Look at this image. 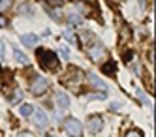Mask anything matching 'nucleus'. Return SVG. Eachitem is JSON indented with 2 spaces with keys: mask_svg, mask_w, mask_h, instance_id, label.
Instances as JSON below:
<instances>
[{
  "mask_svg": "<svg viewBox=\"0 0 156 137\" xmlns=\"http://www.w3.org/2000/svg\"><path fill=\"white\" fill-rule=\"evenodd\" d=\"M36 56H38V60H40L43 70H47V72H57L58 70V56L51 49H36Z\"/></svg>",
  "mask_w": 156,
  "mask_h": 137,
  "instance_id": "obj_1",
  "label": "nucleus"
},
{
  "mask_svg": "<svg viewBox=\"0 0 156 137\" xmlns=\"http://www.w3.org/2000/svg\"><path fill=\"white\" fill-rule=\"evenodd\" d=\"M64 130L73 137H79L81 132H83V126H81V122L75 120V118H66L64 120Z\"/></svg>",
  "mask_w": 156,
  "mask_h": 137,
  "instance_id": "obj_2",
  "label": "nucleus"
},
{
  "mask_svg": "<svg viewBox=\"0 0 156 137\" xmlns=\"http://www.w3.org/2000/svg\"><path fill=\"white\" fill-rule=\"evenodd\" d=\"M47 88H49V83H47V79H43V77H36L34 83H32V86H30V90H32L34 96H43Z\"/></svg>",
  "mask_w": 156,
  "mask_h": 137,
  "instance_id": "obj_3",
  "label": "nucleus"
},
{
  "mask_svg": "<svg viewBox=\"0 0 156 137\" xmlns=\"http://www.w3.org/2000/svg\"><path fill=\"white\" fill-rule=\"evenodd\" d=\"M87 128L90 130L92 133H100L104 130V120H102V117H90L88 118V122H87Z\"/></svg>",
  "mask_w": 156,
  "mask_h": 137,
  "instance_id": "obj_4",
  "label": "nucleus"
},
{
  "mask_svg": "<svg viewBox=\"0 0 156 137\" xmlns=\"http://www.w3.org/2000/svg\"><path fill=\"white\" fill-rule=\"evenodd\" d=\"M64 83L66 85H79V83H83V73L79 70H72V73H66Z\"/></svg>",
  "mask_w": 156,
  "mask_h": 137,
  "instance_id": "obj_5",
  "label": "nucleus"
},
{
  "mask_svg": "<svg viewBox=\"0 0 156 137\" xmlns=\"http://www.w3.org/2000/svg\"><path fill=\"white\" fill-rule=\"evenodd\" d=\"M55 100H57V105H58L62 111H66V109L70 107V98H68V94H66V92H62V90H58V92H57Z\"/></svg>",
  "mask_w": 156,
  "mask_h": 137,
  "instance_id": "obj_6",
  "label": "nucleus"
},
{
  "mask_svg": "<svg viewBox=\"0 0 156 137\" xmlns=\"http://www.w3.org/2000/svg\"><path fill=\"white\" fill-rule=\"evenodd\" d=\"M32 115H34V122H36V126H40V128H45L47 126V115L43 113L41 109H36V111H32Z\"/></svg>",
  "mask_w": 156,
  "mask_h": 137,
  "instance_id": "obj_7",
  "label": "nucleus"
},
{
  "mask_svg": "<svg viewBox=\"0 0 156 137\" xmlns=\"http://www.w3.org/2000/svg\"><path fill=\"white\" fill-rule=\"evenodd\" d=\"M21 41L25 45H28V47H36L38 45V34H23V36H21Z\"/></svg>",
  "mask_w": 156,
  "mask_h": 137,
  "instance_id": "obj_8",
  "label": "nucleus"
},
{
  "mask_svg": "<svg viewBox=\"0 0 156 137\" xmlns=\"http://www.w3.org/2000/svg\"><path fill=\"white\" fill-rule=\"evenodd\" d=\"M88 54H90V58L92 60H98V58H102V54H104V47L100 43H94L90 49H88Z\"/></svg>",
  "mask_w": 156,
  "mask_h": 137,
  "instance_id": "obj_9",
  "label": "nucleus"
},
{
  "mask_svg": "<svg viewBox=\"0 0 156 137\" xmlns=\"http://www.w3.org/2000/svg\"><path fill=\"white\" fill-rule=\"evenodd\" d=\"M13 56H15V60H17L19 64H23V66H27V64H28V56H27V54H23L19 49H13Z\"/></svg>",
  "mask_w": 156,
  "mask_h": 137,
  "instance_id": "obj_10",
  "label": "nucleus"
},
{
  "mask_svg": "<svg viewBox=\"0 0 156 137\" xmlns=\"http://www.w3.org/2000/svg\"><path fill=\"white\" fill-rule=\"evenodd\" d=\"M32 111H34V107H32L30 104L19 105V115H21V117H28V115H32Z\"/></svg>",
  "mask_w": 156,
  "mask_h": 137,
  "instance_id": "obj_11",
  "label": "nucleus"
},
{
  "mask_svg": "<svg viewBox=\"0 0 156 137\" xmlns=\"http://www.w3.org/2000/svg\"><path fill=\"white\" fill-rule=\"evenodd\" d=\"M102 70H104V73H107V75L115 73V70H117V68H115V62H107V66H104Z\"/></svg>",
  "mask_w": 156,
  "mask_h": 137,
  "instance_id": "obj_12",
  "label": "nucleus"
},
{
  "mask_svg": "<svg viewBox=\"0 0 156 137\" xmlns=\"http://www.w3.org/2000/svg\"><path fill=\"white\" fill-rule=\"evenodd\" d=\"M90 81L96 85V86H100V88H105V85H104V81H100V79L96 77V75H90Z\"/></svg>",
  "mask_w": 156,
  "mask_h": 137,
  "instance_id": "obj_13",
  "label": "nucleus"
},
{
  "mask_svg": "<svg viewBox=\"0 0 156 137\" xmlns=\"http://www.w3.org/2000/svg\"><path fill=\"white\" fill-rule=\"evenodd\" d=\"M9 6H12V0H0V11L8 9Z\"/></svg>",
  "mask_w": 156,
  "mask_h": 137,
  "instance_id": "obj_14",
  "label": "nucleus"
},
{
  "mask_svg": "<svg viewBox=\"0 0 156 137\" xmlns=\"http://www.w3.org/2000/svg\"><path fill=\"white\" fill-rule=\"evenodd\" d=\"M68 19H70V23H72V25H81V23H83V21H81L79 17H77L75 13H72V15H70Z\"/></svg>",
  "mask_w": 156,
  "mask_h": 137,
  "instance_id": "obj_15",
  "label": "nucleus"
},
{
  "mask_svg": "<svg viewBox=\"0 0 156 137\" xmlns=\"http://www.w3.org/2000/svg\"><path fill=\"white\" fill-rule=\"evenodd\" d=\"M124 137H143V133H141L139 130H132V132H128Z\"/></svg>",
  "mask_w": 156,
  "mask_h": 137,
  "instance_id": "obj_16",
  "label": "nucleus"
},
{
  "mask_svg": "<svg viewBox=\"0 0 156 137\" xmlns=\"http://www.w3.org/2000/svg\"><path fill=\"white\" fill-rule=\"evenodd\" d=\"M60 53H62L64 58H68V56H70V49L66 47V45H62V47H60Z\"/></svg>",
  "mask_w": 156,
  "mask_h": 137,
  "instance_id": "obj_17",
  "label": "nucleus"
},
{
  "mask_svg": "<svg viewBox=\"0 0 156 137\" xmlns=\"http://www.w3.org/2000/svg\"><path fill=\"white\" fill-rule=\"evenodd\" d=\"M4 47H6V43H4V41H0V60L4 58V53H6V51H4Z\"/></svg>",
  "mask_w": 156,
  "mask_h": 137,
  "instance_id": "obj_18",
  "label": "nucleus"
},
{
  "mask_svg": "<svg viewBox=\"0 0 156 137\" xmlns=\"http://www.w3.org/2000/svg\"><path fill=\"white\" fill-rule=\"evenodd\" d=\"M49 2H51L53 6H62V4H64V0H49Z\"/></svg>",
  "mask_w": 156,
  "mask_h": 137,
  "instance_id": "obj_19",
  "label": "nucleus"
},
{
  "mask_svg": "<svg viewBox=\"0 0 156 137\" xmlns=\"http://www.w3.org/2000/svg\"><path fill=\"white\" fill-rule=\"evenodd\" d=\"M17 137H34V135H32L30 132H21V133H19Z\"/></svg>",
  "mask_w": 156,
  "mask_h": 137,
  "instance_id": "obj_20",
  "label": "nucleus"
},
{
  "mask_svg": "<svg viewBox=\"0 0 156 137\" xmlns=\"http://www.w3.org/2000/svg\"><path fill=\"white\" fill-rule=\"evenodd\" d=\"M0 26H8V21H4V17H0Z\"/></svg>",
  "mask_w": 156,
  "mask_h": 137,
  "instance_id": "obj_21",
  "label": "nucleus"
},
{
  "mask_svg": "<svg viewBox=\"0 0 156 137\" xmlns=\"http://www.w3.org/2000/svg\"><path fill=\"white\" fill-rule=\"evenodd\" d=\"M139 2H141V4H145V0H139Z\"/></svg>",
  "mask_w": 156,
  "mask_h": 137,
  "instance_id": "obj_22",
  "label": "nucleus"
}]
</instances>
